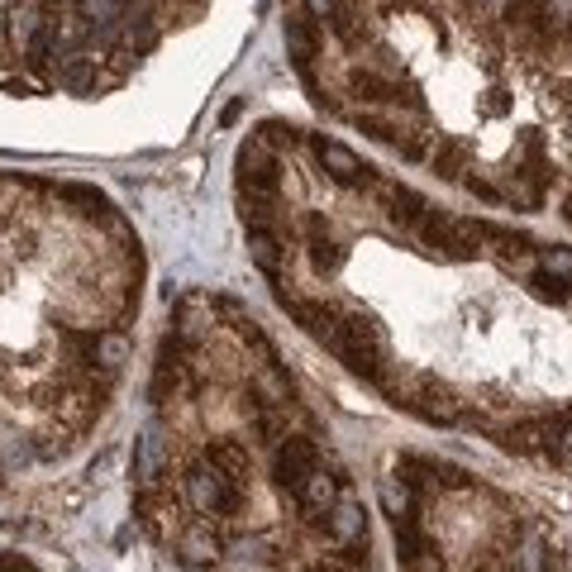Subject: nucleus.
I'll return each instance as SVG.
<instances>
[{"instance_id": "1", "label": "nucleus", "mask_w": 572, "mask_h": 572, "mask_svg": "<svg viewBox=\"0 0 572 572\" xmlns=\"http://www.w3.org/2000/svg\"><path fill=\"white\" fill-rule=\"evenodd\" d=\"M420 239V248L434 258H449V263H472L487 244V225L482 220H463V215H449V210H425L420 225L410 229Z\"/></svg>"}, {"instance_id": "2", "label": "nucleus", "mask_w": 572, "mask_h": 572, "mask_svg": "<svg viewBox=\"0 0 572 572\" xmlns=\"http://www.w3.org/2000/svg\"><path fill=\"white\" fill-rule=\"evenodd\" d=\"M315 468H320V444L310 434H286L277 449H272V482L286 492L291 506H301V492Z\"/></svg>"}, {"instance_id": "3", "label": "nucleus", "mask_w": 572, "mask_h": 572, "mask_svg": "<svg viewBox=\"0 0 572 572\" xmlns=\"http://www.w3.org/2000/svg\"><path fill=\"white\" fill-rule=\"evenodd\" d=\"M310 148H315L320 167L329 172V182H339V186H372V182H377V172H372V167H368L363 158H358L348 144L325 139V134H315V139H310Z\"/></svg>"}, {"instance_id": "4", "label": "nucleus", "mask_w": 572, "mask_h": 572, "mask_svg": "<svg viewBox=\"0 0 572 572\" xmlns=\"http://www.w3.org/2000/svg\"><path fill=\"white\" fill-rule=\"evenodd\" d=\"M306 258H310V268H315L320 277H334V272L344 268V258H348V248L334 239L320 215H306Z\"/></svg>"}, {"instance_id": "5", "label": "nucleus", "mask_w": 572, "mask_h": 572, "mask_svg": "<svg viewBox=\"0 0 572 572\" xmlns=\"http://www.w3.org/2000/svg\"><path fill=\"white\" fill-rule=\"evenodd\" d=\"M282 34H286V58L296 62V72H315V53H320V24L310 20V15H286L282 24Z\"/></svg>"}, {"instance_id": "6", "label": "nucleus", "mask_w": 572, "mask_h": 572, "mask_svg": "<svg viewBox=\"0 0 572 572\" xmlns=\"http://www.w3.org/2000/svg\"><path fill=\"white\" fill-rule=\"evenodd\" d=\"M430 167H434V177H444V182H468V172H472V144H468V139H439V148H434V158H430Z\"/></svg>"}, {"instance_id": "7", "label": "nucleus", "mask_w": 572, "mask_h": 572, "mask_svg": "<svg viewBox=\"0 0 572 572\" xmlns=\"http://www.w3.org/2000/svg\"><path fill=\"white\" fill-rule=\"evenodd\" d=\"M206 463L220 468L225 477H234L239 487L248 482V449H244V444H234V439H215V444H210V449H206Z\"/></svg>"}, {"instance_id": "8", "label": "nucleus", "mask_w": 572, "mask_h": 572, "mask_svg": "<svg viewBox=\"0 0 572 572\" xmlns=\"http://www.w3.org/2000/svg\"><path fill=\"white\" fill-rule=\"evenodd\" d=\"M534 263H539V272H549V277H558V282H572V248H539L534 253Z\"/></svg>"}, {"instance_id": "9", "label": "nucleus", "mask_w": 572, "mask_h": 572, "mask_svg": "<svg viewBox=\"0 0 572 572\" xmlns=\"http://www.w3.org/2000/svg\"><path fill=\"white\" fill-rule=\"evenodd\" d=\"M530 291L539 296V301L563 306L568 296H572V282H558V277H549V272H530Z\"/></svg>"}, {"instance_id": "10", "label": "nucleus", "mask_w": 572, "mask_h": 572, "mask_svg": "<svg viewBox=\"0 0 572 572\" xmlns=\"http://www.w3.org/2000/svg\"><path fill=\"white\" fill-rule=\"evenodd\" d=\"M301 5H306L310 20H334L344 10V0H301Z\"/></svg>"}, {"instance_id": "11", "label": "nucleus", "mask_w": 572, "mask_h": 572, "mask_svg": "<svg viewBox=\"0 0 572 572\" xmlns=\"http://www.w3.org/2000/svg\"><path fill=\"white\" fill-rule=\"evenodd\" d=\"M563 220H568V225H572V191L563 196Z\"/></svg>"}, {"instance_id": "12", "label": "nucleus", "mask_w": 572, "mask_h": 572, "mask_svg": "<svg viewBox=\"0 0 572 572\" xmlns=\"http://www.w3.org/2000/svg\"><path fill=\"white\" fill-rule=\"evenodd\" d=\"M568 29H572V20H568Z\"/></svg>"}]
</instances>
